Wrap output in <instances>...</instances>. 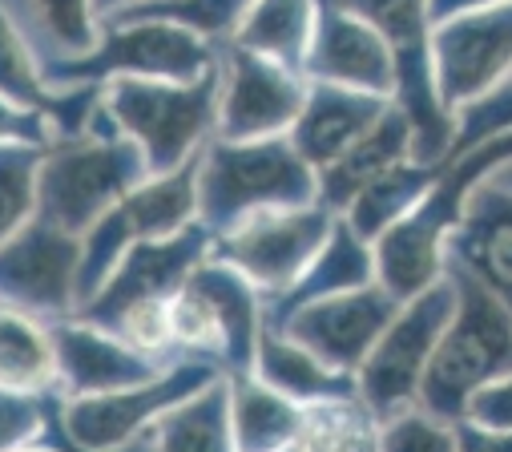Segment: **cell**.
I'll use <instances>...</instances> for the list:
<instances>
[{
    "instance_id": "6da1fadb",
    "label": "cell",
    "mask_w": 512,
    "mask_h": 452,
    "mask_svg": "<svg viewBox=\"0 0 512 452\" xmlns=\"http://www.w3.org/2000/svg\"><path fill=\"white\" fill-rule=\"evenodd\" d=\"M319 202V174L299 158L291 138L218 142L198 162V222L218 239L263 210H295Z\"/></svg>"
},
{
    "instance_id": "7a4b0ae2",
    "label": "cell",
    "mask_w": 512,
    "mask_h": 452,
    "mask_svg": "<svg viewBox=\"0 0 512 452\" xmlns=\"http://www.w3.org/2000/svg\"><path fill=\"white\" fill-rule=\"evenodd\" d=\"M504 162H512V134L492 138L448 162L436 186L420 198V206L371 243L375 283L388 287L396 299H412L424 287H432L444 275V247L464 218L472 186L492 170H500Z\"/></svg>"
},
{
    "instance_id": "3957f363",
    "label": "cell",
    "mask_w": 512,
    "mask_h": 452,
    "mask_svg": "<svg viewBox=\"0 0 512 452\" xmlns=\"http://www.w3.org/2000/svg\"><path fill=\"white\" fill-rule=\"evenodd\" d=\"M444 275L456 283V315L428 360L416 408L456 424L476 388L512 376V307L456 263H444Z\"/></svg>"
},
{
    "instance_id": "277c9868",
    "label": "cell",
    "mask_w": 512,
    "mask_h": 452,
    "mask_svg": "<svg viewBox=\"0 0 512 452\" xmlns=\"http://www.w3.org/2000/svg\"><path fill=\"white\" fill-rule=\"evenodd\" d=\"M218 53L222 49L214 41L198 37L186 25L154 17H113L101 21V37L85 57L41 65V77L49 89H105L109 81H198L218 65Z\"/></svg>"
},
{
    "instance_id": "5b68a950",
    "label": "cell",
    "mask_w": 512,
    "mask_h": 452,
    "mask_svg": "<svg viewBox=\"0 0 512 452\" xmlns=\"http://www.w3.org/2000/svg\"><path fill=\"white\" fill-rule=\"evenodd\" d=\"M101 101L113 113L121 138L142 150L150 178L174 174L214 138L218 65L198 81H109Z\"/></svg>"
},
{
    "instance_id": "8992f818",
    "label": "cell",
    "mask_w": 512,
    "mask_h": 452,
    "mask_svg": "<svg viewBox=\"0 0 512 452\" xmlns=\"http://www.w3.org/2000/svg\"><path fill=\"white\" fill-rule=\"evenodd\" d=\"M170 331L178 356L206 360L222 376H250L263 331V295L230 263L210 255L170 299Z\"/></svg>"
},
{
    "instance_id": "52a82bcc",
    "label": "cell",
    "mask_w": 512,
    "mask_h": 452,
    "mask_svg": "<svg viewBox=\"0 0 512 452\" xmlns=\"http://www.w3.org/2000/svg\"><path fill=\"white\" fill-rule=\"evenodd\" d=\"M327 5L367 21L392 49L396 105L412 122V162L436 166L452 150L456 122L436 97L432 81V21L428 0H327Z\"/></svg>"
},
{
    "instance_id": "ba28073f",
    "label": "cell",
    "mask_w": 512,
    "mask_h": 452,
    "mask_svg": "<svg viewBox=\"0 0 512 452\" xmlns=\"http://www.w3.org/2000/svg\"><path fill=\"white\" fill-rule=\"evenodd\" d=\"M146 178L150 170L130 138L81 134L45 150L37 174V214L81 239L109 206Z\"/></svg>"
},
{
    "instance_id": "9c48e42d",
    "label": "cell",
    "mask_w": 512,
    "mask_h": 452,
    "mask_svg": "<svg viewBox=\"0 0 512 452\" xmlns=\"http://www.w3.org/2000/svg\"><path fill=\"white\" fill-rule=\"evenodd\" d=\"M456 315V283L440 275L420 295L404 299L392 323L375 339L371 356L355 372V392L371 408V416L383 424L420 400V380L428 372V360L440 344L444 327Z\"/></svg>"
},
{
    "instance_id": "30bf717a",
    "label": "cell",
    "mask_w": 512,
    "mask_h": 452,
    "mask_svg": "<svg viewBox=\"0 0 512 452\" xmlns=\"http://www.w3.org/2000/svg\"><path fill=\"white\" fill-rule=\"evenodd\" d=\"M198 162H202V154L190 158L174 174L146 178L81 235V279H77L81 307L101 291V283L109 279L117 259L134 243L170 239V235L186 231L190 222H198Z\"/></svg>"
},
{
    "instance_id": "8fae6325",
    "label": "cell",
    "mask_w": 512,
    "mask_h": 452,
    "mask_svg": "<svg viewBox=\"0 0 512 452\" xmlns=\"http://www.w3.org/2000/svg\"><path fill=\"white\" fill-rule=\"evenodd\" d=\"M339 214L327 206H295V210H263L234 231L214 239V259L230 263L254 291L267 299L295 287V279L311 267V259L323 251L331 226Z\"/></svg>"
},
{
    "instance_id": "7c38bea8",
    "label": "cell",
    "mask_w": 512,
    "mask_h": 452,
    "mask_svg": "<svg viewBox=\"0 0 512 452\" xmlns=\"http://www.w3.org/2000/svg\"><path fill=\"white\" fill-rule=\"evenodd\" d=\"M81 239L45 222H25L13 239L0 243V307L37 315L45 323L69 319L81 307Z\"/></svg>"
},
{
    "instance_id": "4fadbf2b",
    "label": "cell",
    "mask_w": 512,
    "mask_h": 452,
    "mask_svg": "<svg viewBox=\"0 0 512 452\" xmlns=\"http://www.w3.org/2000/svg\"><path fill=\"white\" fill-rule=\"evenodd\" d=\"M307 97V77L259 53L222 45L218 57V142H259L291 134Z\"/></svg>"
},
{
    "instance_id": "5bb4252c",
    "label": "cell",
    "mask_w": 512,
    "mask_h": 452,
    "mask_svg": "<svg viewBox=\"0 0 512 452\" xmlns=\"http://www.w3.org/2000/svg\"><path fill=\"white\" fill-rule=\"evenodd\" d=\"M512 77V5L472 9L432 25V81L448 113Z\"/></svg>"
},
{
    "instance_id": "9a60e30c",
    "label": "cell",
    "mask_w": 512,
    "mask_h": 452,
    "mask_svg": "<svg viewBox=\"0 0 512 452\" xmlns=\"http://www.w3.org/2000/svg\"><path fill=\"white\" fill-rule=\"evenodd\" d=\"M400 303L404 299H396L388 287L367 283V287L327 295V299H315V303L299 307L295 315H287L279 323V331H287L295 344H303L327 368L355 376L359 364L371 356L383 327H388L392 315L400 311Z\"/></svg>"
},
{
    "instance_id": "2e32d148",
    "label": "cell",
    "mask_w": 512,
    "mask_h": 452,
    "mask_svg": "<svg viewBox=\"0 0 512 452\" xmlns=\"http://www.w3.org/2000/svg\"><path fill=\"white\" fill-rule=\"evenodd\" d=\"M210 251H214V235L202 222H190L186 231H178L170 239L134 243L117 259V267L109 271L101 291L77 311V319L105 327L121 307H130L138 299H174L186 287V279L210 259Z\"/></svg>"
},
{
    "instance_id": "e0dca14e",
    "label": "cell",
    "mask_w": 512,
    "mask_h": 452,
    "mask_svg": "<svg viewBox=\"0 0 512 452\" xmlns=\"http://www.w3.org/2000/svg\"><path fill=\"white\" fill-rule=\"evenodd\" d=\"M53 327V348H57V392L65 400L77 396H105L121 388H138L158 380L174 360H154L121 344L117 335L69 315L49 323Z\"/></svg>"
},
{
    "instance_id": "ac0fdd59",
    "label": "cell",
    "mask_w": 512,
    "mask_h": 452,
    "mask_svg": "<svg viewBox=\"0 0 512 452\" xmlns=\"http://www.w3.org/2000/svg\"><path fill=\"white\" fill-rule=\"evenodd\" d=\"M303 77L396 101V65H392L388 41H383L367 21L327 5V0H319Z\"/></svg>"
},
{
    "instance_id": "d6986e66",
    "label": "cell",
    "mask_w": 512,
    "mask_h": 452,
    "mask_svg": "<svg viewBox=\"0 0 512 452\" xmlns=\"http://www.w3.org/2000/svg\"><path fill=\"white\" fill-rule=\"evenodd\" d=\"M444 263L464 267L512 307V186L500 170H492L488 186H472L464 218L444 247Z\"/></svg>"
},
{
    "instance_id": "ffe728a7",
    "label": "cell",
    "mask_w": 512,
    "mask_h": 452,
    "mask_svg": "<svg viewBox=\"0 0 512 452\" xmlns=\"http://www.w3.org/2000/svg\"><path fill=\"white\" fill-rule=\"evenodd\" d=\"M388 109H392V97H375V93H359V89H343V85L307 81L303 109H299V118H295L287 138L299 150V158L319 174L339 154H347Z\"/></svg>"
},
{
    "instance_id": "44dd1931",
    "label": "cell",
    "mask_w": 512,
    "mask_h": 452,
    "mask_svg": "<svg viewBox=\"0 0 512 452\" xmlns=\"http://www.w3.org/2000/svg\"><path fill=\"white\" fill-rule=\"evenodd\" d=\"M412 158V122L408 113L392 101V109L347 150L339 154L327 170H319V206L331 214H347V206L392 166Z\"/></svg>"
},
{
    "instance_id": "7402d4cb",
    "label": "cell",
    "mask_w": 512,
    "mask_h": 452,
    "mask_svg": "<svg viewBox=\"0 0 512 452\" xmlns=\"http://www.w3.org/2000/svg\"><path fill=\"white\" fill-rule=\"evenodd\" d=\"M375 283V255H371V243L359 239L351 231V222L339 214L331 235L323 243V251L311 259V267L295 279L291 291L275 295L263 303V323L267 327H279L287 315H295L299 307L315 303V299H327V295H343V291H355V287H367Z\"/></svg>"
},
{
    "instance_id": "603a6c76",
    "label": "cell",
    "mask_w": 512,
    "mask_h": 452,
    "mask_svg": "<svg viewBox=\"0 0 512 452\" xmlns=\"http://www.w3.org/2000/svg\"><path fill=\"white\" fill-rule=\"evenodd\" d=\"M250 376H259L267 388L283 392V396L295 400L299 408L323 404V400L359 396V392H355V376L327 368L319 356H311L303 344H295L287 331L267 327V323H263V331H259V348H254V368H250Z\"/></svg>"
},
{
    "instance_id": "cb8c5ba5",
    "label": "cell",
    "mask_w": 512,
    "mask_h": 452,
    "mask_svg": "<svg viewBox=\"0 0 512 452\" xmlns=\"http://www.w3.org/2000/svg\"><path fill=\"white\" fill-rule=\"evenodd\" d=\"M0 5L37 53V65L85 57L101 37L93 0H0Z\"/></svg>"
},
{
    "instance_id": "d4e9b609",
    "label": "cell",
    "mask_w": 512,
    "mask_h": 452,
    "mask_svg": "<svg viewBox=\"0 0 512 452\" xmlns=\"http://www.w3.org/2000/svg\"><path fill=\"white\" fill-rule=\"evenodd\" d=\"M315 13H319V0H254L226 45L259 53L283 69L303 73L311 33H315Z\"/></svg>"
},
{
    "instance_id": "484cf974",
    "label": "cell",
    "mask_w": 512,
    "mask_h": 452,
    "mask_svg": "<svg viewBox=\"0 0 512 452\" xmlns=\"http://www.w3.org/2000/svg\"><path fill=\"white\" fill-rule=\"evenodd\" d=\"M154 452H234L230 436V388L226 376L162 412L150 428Z\"/></svg>"
},
{
    "instance_id": "4316f807",
    "label": "cell",
    "mask_w": 512,
    "mask_h": 452,
    "mask_svg": "<svg viewBox=\"0 0 512 452\" xmlns=\"http://www.w3.org/2000/svg\"><path fill=\"white\" fill-rule=\"evenodd\" d=\"M230 388V436L234 452H283L303 408L259 376H226Z\"/></svg>"
},
{
    "instance_id": "83f0119b",
    "label": "cell",
    "mask_w": 512,
    "mask_h": 452,
    "mask_svg": "<svg viewBox=\"0 0 512 452\" xmlns=\"http://www.w3.org/2000/svg\"><path fill=\"white\" fill-rule=\"evenodd\" d=\"M444 166L448 162H436V166H424V162H400V166H392L383 178H375L351 206H347V222H351V231L359 235V239H367V243H375L383 231H392V226L400 222V218H408L416 206H420V198L436 186V178L444 174Z\"/></svg>"
},
{
    "instance_id": "f1b7e54d",
    "label": "cell",
    "mask_w": 512,
    "mask_h": 452,
    "mask_svg": "<svg viewBox=\"0 0 512 452\" xmlns=\"http://www.w3.org/2000/svg\"><path fill=\"white\" fill-rule=\"evenodd\" d=\"M0 388L57 392V348L45 319L0 307Z\"/></svg>"
},
{
    "instance_id": "f546056e",
    "label": "cell",
    "mask_w": 512,
    "mask_h": 452,
    "mask_svg": "<svg viewBox=\"0 0 512 452\" xmlns=\"http://www.w3.org/2000/svg\"><path fill=\"white\" fill-rule=\"evenodd\" d=\"M283 452H379V420L359 396L307 404Z\"/></svg>"
},
{
    "instance_id": "4dcf8cb0",
    "label": "cell",
    "mask_w": 512,
    "mask_h": 452,
    "mask_svg": "<svg viewBox=\"0 0 512 452\" xmlns=\"http://www.w3.org/2000/svg\"><path fill=\"white\" fill-rule=\"evenodd\" d=\"M41 146L5 142L0 146V243L13 239L25 222L37 218V174H41Z\"/></svg>"
},
{
    "instance_id": "1f68e13d",
    "label": "cell",
    "mask_w": 512,
    "mask_h": 452,
    "mask_svg": "<svg viewBox=\"0 0 512 452\" xmlns=\"http://www.w3.org/2000/svg\"><path fill=\"white\" fill-rule=\"evenodd\" d=\"M379 452H456V424L408 408L379 424Z\"/></svg>"
},
{
    "instance_id": "d6a6232c",
    "label": "cell",
    "mask_w": 512,
    "mask_h": 452,
    "mask_svg": "<svg viewBox=\"0 0 512 452\" xmlns=\"http://www.w3.org/2000/svg\"><path fill=\"white\" fill-rule=\"evenodd\" d=\"M53 392H17L0 388V452L37 448L49 424Z\"/></svg>"
},
{
    "instance_id": "836d02e7",
    "label": "cell",
    "mask_w": 512,
    "mask_h": 452,
    "mask_svg": "<svg viewBox=\"0 0 512 452\" xmlns=\"http://www.w3.org/2000/svg\"><path fill=\"white\" fill-rule=\"evenodd\" d=\"M464 420L488 432H512V376H500L468 396Z\"/></svg>"
},
{
    "instance_id": "e575fe53",
    "label": "cell",
    "mask_w": 512,
    "mask_h": 452,
    "mask_svg": "<svg viewBox=\"0 0 512 452\" xmlns=\"http://www.w3.org/2000/svg\"><path fill=\"white\" fill-rule=\"evenodd\" d=\"M5 142H25V146L49 150V146H57V130H53V122L45 118V113L0 97V146Z\"/></svg>"
},
{
    "instance_id": "d590c367",
    "label": "cell",
    "mask_w": 512,
    "mask_h": 452,
    "mask_svg": "<svg viewBox=\"0 0 512 452\" xmlns=\"http://www.w3.org/2000/svg\"><path fill=\"white\" fill-rule=\"evenodd\" d=\"M456 452H512V432H488L456 420Z\"/></svg>"
},
{
    "instance_id": "8d00e7d4",
    "label": "cell",
    "mask_w": 512,
    "mask_h": 452,
    "mask_svg": "<svg viewBox=\"0 0 512 452\" xmlns=\"http://www.w3.org/2000/svg\"><path fill=\"white\" fill-rule=\"evenodd\" d=\"M492 5H512V0H428V21L440 25L448 17H460L472 9H492Z\"/></svg>"
},
{
    "instance_id": "74e56055",
    "label": "cell",
    "mask_w": 512,
    "mask_h": 452,
    "mask_svg": "<svg viewBox=\"0 0 512 452\" xmlns=\"http://www.w3.org/2000/svg\"><path fill=\"white\" fill-rule=\"evenodd\" d=\"M21 452H53V448H41V444H37V448H21Z\"/></svg>"
},
{
    "instance_id": "f35d334b",
    "label": "cell",
    "mask_w": 512,
    "mask_h": 452,
    "mask_svg": "<svg viewBox=\"0 0 512 452\" xmlns=\"http://www.w3.org/2000/svg\"><path fill=\"white\" fill-rule=\"evenodd\" d=\"M142 5H170V0H142Z\"/></svg>"
}]
</instances>
